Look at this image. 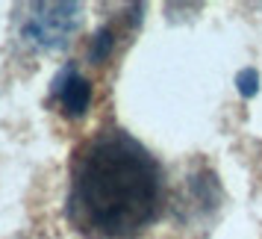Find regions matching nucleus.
Returning a JSON list of instances; mask_svg holds the SVG:
<instances>
[{"instance_id":"f257e3e1","label":"nucleus","mask_w":262,"mask_h":239,"mask_svg":"<svg viewBox=\"0 0 262 239\" xmlns=\"http://www.w3.org/2000/svg\"><path fill=\"white\" fill-rule=\"evenodd\" d=\"M162 166L139 139L100 130L74 156L65 218L85 239H133L162 210Z\"/></svg>"},{"instance_id":"7ed1b4c3","label":"nucleus","mask_w":262,"mask_h":239,"mask_svg":"<svg viewBox=\"0 0 262 239\" xmlns=\"http://www.w3.org/2000/svg\"><path fill=\"white\" fill-rule=\"evenodd\" d=\"M50 92L59 101L62 112L71 115V118H80L85 109H89V104H92V83H89L74 65L62 68L59 77L53 80V89H50Z\"/></svg>"},{"instance_id":"f03ea898","label":"nucleus","mask_w":262,"mask_h":239,"mask_svg":"<svg viewBox=\"0 0 262 239\" xmlns=\"http://www.w3.org/2000/svg\"><path fill=\"white\" fill-rule=\"evenodd\" d=\"M77 6L74 3H33L24 6L21 33L27 42L38 48H59L77 27Z\"/></svg>"},{"instance_id":"20e7f679","label":"nucleus","mask_w":262,"mask_h":239,"mask_svg":"<svg viewBox=\"0 0 262 239\" xmlns=\"http://www.w3.org/2000/svg\"><path fill=\"white\" fill-rule=\"evenodd\" d=\"M115 48V33H112V27H100L92 38V45H89V59L92 62H103L109 56V50Z\"/></svg>"},{"instance_id":"39448f33","label":"nucleus","mask_w":262,"mask_h":239,"mask_svg":"<svg viewBox=\"0 0 262 239\" xmlns=\"http://www.w3.org/2000/svg\"><path fill=\"white\" fill-rule=\"evenodd\" d=\"M236 86L242 97H253L256 95V89H259V74L253 71V68H245V71L236 74Z\"/></svg>"}]
</instances>
